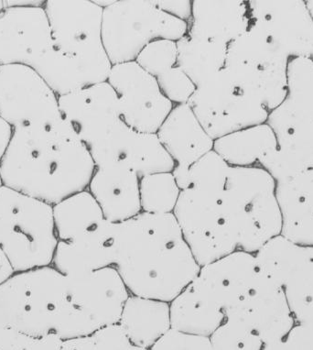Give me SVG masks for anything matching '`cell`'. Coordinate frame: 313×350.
Here are the masks:
<instances>
[{"mask_svg": "<svg viewBox=\"0 0 313 350\" xmlns=\"http://www.w3.org/2000/svg\"><path fill=\"white\" fill-rule=\"evenodd\" d=\"M139 190L142 212L150 214L174 213L180 193L172 172H160L142 177Z\"/></svg>", "mask_w": 313, "mask_h": 350, "instance_id": "32", "label": "cell"}, {"mask_svg": "<svg viewBox=\"0 0 313 350\" xmlns=\"http://www.w3.org/2000/svg\"><path fill=\"white\" fill-rule=\"evenodd\" d=\"M94 2L96 5H98L99 7H101L102 9L105 10L114 4L115 0H94Z\"/></svg>", "mask_w": 313, "mask_h": 350, "instance_id": "47", "label": "cell"}, {"mask_svg": "<svg viewBox=\"0 0 313 350\" xmlns=\"http://www.w3.org/2000/svg\"><path fill=\"white\" fill-rule=\"evenodd\" d=\"M312 60L313 61V55H312Z\"/></svg>", "mask_w": 313, "mask_h": 350, "instance_id": "51", "label": "cell"}, {"mask_svg": "<svg viewBox=\"0 0 313 350\" xmlns=\"http://www.w3.org/2000/svg\"><path fill=\"white\" fill-rule=\"evenodd\" d=\"M153 2L159 9L169 15L187 23L191 20L193 12L191 0H153Z\"/></svg>", "mask_w": 313, "mask_h": 350, "instance_id": "42", "label": "cell"}, {"mask_svg": "<svg viewBox=\"0 0 313 350\" xmlns=\"http://www.w3.org/2000/svg\"><path fill=\"white\" fill-rule=\"evenodd\" d=\"M114 267L132 295L171 303L198 275L197 262L174 213L118 223Z\"/></svg>", "mask_w": 313, "mask_h": 350, "instance_id": "2", "label": "cell"}, {"mask_svg": "<svg viewBox=\"0 0 313 350\" xmlns=\"http://www.w3.org/2000/svg\"><path fill=\"white\" fill-rule=\"evenodd\" d=\"M58 241H68L105 219L101 207L88 189L53 206Z\"/></svg>", "mask_w": 313, "mask_h": 350, "instance_id": "31", "label": "cell"}, {"mask_svg": "<svg viewBox=\"0 0 313 350\" xmlns=\"http://www.w3.org/2000/svg\"><path fill=\"white\" fill-rule=\"evenodd\" d=\"M89 150L96 167L110 161H123L140 179L147 175L172 172L176 165L156 133H140L124 120L115 124Z\"/></svg>", "mask_w": 313, "mask_h": 350, "instance_id": "17", "label": "cell"}, {"mask_svg": "<svg viewBox=\"0 0 313 350\" xmlns=\"http://www.w3.org/2000/svg\"><path fill=\"white\" fill-rule=\"evenodd\" d=\"M282 235L294 243L313 247V218L303 225L283 230Z\"/></svg>", "mask_w": 313, "mask_h": 350, "instance_id": "43", "label": "cell"}, {"mask_svg": "<svg viewBox=\"0 0 313 350\" xmlns=\"http://www.w3.org/2000/svg\"><path fill=\"white\" fill-rule=\"evenodd\" d=\"M91 338L93 350H150L134 344L118 324L100 328Z\"/></svg>", "mask_w": 313, "mask_h": 350, "instance_id": "40", "label": "cell"}, {"mask_svg": "<svg viewBox=\"0 0 313 350\" xmlns=\"http://www.w3.org/2000/svg\"><path fill=\"white\" fill-rule=\"evenodd\" d=\"M276 198L282 217V231L313 218V169L276 181Z\"/></svg>", "mask_w": 313, "mask_h": 350, "instance_id": "30", "label": "cell"}, {"mask_svg": "<svg viewBox=\"0 0 313 350\" xmlns=\"http://www.w3.org/2000/svg\"><path fill=\"white\" fill-rule=\"evenodd\" d=\"M251 25L288 59L313 55V21L305 0H250Z\"/></svg>", "mask_w": 313, "mask_h": 350, "instance_id": "15", "label": "cell"}, {"mask_svg": "<svg viewBox=\"0 0 313 350\" xmlns=\"http://www.w3.org/2000/svg\"><path fill=\"white\" fill-rule=\"evenodd\" d=\"M66 278L72 306L96 330L120 323L131 293L114 266Z\"/></svg>", "mask_w": 313, "mask_h": 350, "instance_id": "20", "label": "cell"}, {"mask_svg": "<svg viewBox=\"0 0 313 350\" xmlns=\"http://www.w3.org/2000/svg\"><path fill=\"white\" fill-rule=\"evenodd\" d=\"M57 244L53 206L0 188V252L15 273L51 266Z\"/></svg>", "mask_w": 313, "mask_h": 350, "instance_id": "5", "label": "cell"}, {"mask_svg": "<svg viewBox=\"0 0 313 350\" xmlns=\"http://www.w3.org/2000/svg\"><path fill=\"white\" fill-rule=\"evenodd\" d=\"M156 135L176 164L190 166L214 150V139L188 104L174 106Z\"/></svg>", "mask_w": 313, "mask_h": 350, "instance_id": "25", "label": "cell"}, {"mask_svg": "<svg viewBox=\"0 0 313 350\" xmlns=\"http://www.w3.org/2000/svg\"><path fill=\"white\" fill-rule=\"evenodd\" d=\"M267 123L276 136V150L258 166L276 181L313 169V118L283 102Z\"/></svg>", "mask_w": 313, "mask_h": 350, "instance_id": "16", "label": "cell"}, {"mask_svg": "<svg viewBox=\"0 0 313 350\" xmlns=\"http://www.w3.org/2000/svg\"><path fill=\"white\" fill-rule=\"evenodd\" d=\"M63 341L56 335L33 336L0 327V350H61Z\"/></svg>", "mask_w": 313, "mask_h": 350, "instance_id": "37", "label": "cell"}, {"mask_svg": "<svg viewBox=\"0 0 313 350\" xmlns=\"http://www.w3.org/2000/svg\"><path fill=\"white\" fill-rule=\"evenodd\" d=\"M107 82L118 94L123 120L140 133H156L174 109L156 78L135 61L113 66Z\"/></svg>", "mask_w": 313, "mask_h": 350, "instance_id": "14", "label": "cell"}, {"mask_svg": "<svg viewBox=\"0 0 313 350\" xmlns=\"http://www.w3.org/2000/svg\"><path fill=\"white\" fill-rule=\"evenodd\" d=\"M287 55L253 25L228 45L226 66H233L269 112L287 96Z\"/></svg>", "mask_w": 313, "mask_h": 350, "instance_id": "10", "label": "cell"}, {"mask_svg": "<svg viewBox=\"0 0 313 350\" xmlns=\"http://www.w3.org/2000/svg\"><path fill=\"white\" fill-rule=\"evenodd\" d=\"M230 169L231 166L213 150L189 167V187L223 193Z\"/></svg>", "mask_w": 313, "mask_h": 350, "instance_id": "34", "label": "cell"}, {"mask_svg": "<svg viewBox=\"0 0 313 350\" xmlns=\"http://www.w3.org/2000/svg\"><path fill=\"white\" fill-rule=\"evenodd\" d=\"M285 102L297 111L313 118V61L312 58L291 59L287 72Z\"/></svg>", "mask_w": 313, "mask_h": 350, "instance_id": "33", "label": "cell"}, {"mask_svg": "<svg viewBox=\"0 0 313 350\" xmlns=\"http://www.w3.org/2000/svg\"><path fill=\"white\" fill-rule=\"evenodd\" d=\"M118 325L134 344L150 349L172 329L169 303L131 295Z\"/></svg>", "mask_w": 313, "mask_h": 350, "instance_id": "26", "label": "cell"}, {"mask_svg": "<svg viewBox=\"0 0 313 350\" xmlns=\"http://www.w3.org/2000/svg\"><path fill=\"white\" fill-rule=\"evenodd\" d=\"M250 23L249 1L193 0L188 34L229 45L247 31Z\"/></svg>", "mask_w": 313, "mask_h": 350, "instance_id": "24", "label": "cell"}, {"mask_svg": "<svg viewBox=\"0 0 313 350\" xmlns=\"http://www.w3.org/2000/svg\"><path fill=\"white\" fill-rule=\"evenodd\" d=\"M226 319L247 325L264 345L282 340L296 324L282 285L261 271L252 293Z\"/></svg>", "mask_w": 313, "mask_h": 350, "instance_id": "21", "label": "cell"}, {"mask_svg": "<svg viewBox=\"0 0 313 350\" xmlns=\"http://www.w3.org/2000/svg\"><path fill=\"white\" fill-rule=\"evenodd\" d=\"M140 178L123 161L97 166L88 187L101 207L105 219L118 224L142 212L140 203Z\"/></svg>", "mask_w": 313, "mask_h": 350, "instance_id": "23", "label": "cell"}, {"mask_svg": "<svg viewBox=\"0 0 313 350\" xmlns=\"http://www.w3.org/2000/svg\"><path fill=\"white\" fill-rule=\"evenodd\" d=\"M53 50L39 75L59 96L107 82L113 64L102 40L104 9L94 0H47Z\"/></svg>", "mask_w": 313, "mask_h": 350, "instance_id": "3", "label": "cell"}, {"mask_svg": "<svg viewBox=\"0 0 313 350\" xmlns=\"http://www.w3.org/2000/svg\"><path fill=\"white\" fill-rule=\"evenodd\" d=\"M96 169L90 150L64 118L13 129L0 161L4 187L51 206L87 190Z\"/></svg>", "mask_w": 313, "mask_h": 350, "instance_id": "1", "label": "cell"}, {"mask_svg": "<svg viewBox=\"0 0 313 350\" xmlns=\"http://www.w3.org/2000/svg\"><path fill=\"white\" fill-rule=\"evenodd\" d=\"M276 148V136L268 123L228 134L214 144L215 152L232 167L259 165Z\"/></svg>", "mask_w": 313, "mask_h": 350, "instance_id": "28", "label": "cell"}, {"mask_svg": "<svg viewBox=\"0 0 313 350\" xmlns=\"http://www.w3.org/2000/svg\"><path fill=\"white\" fill-rule=\"evenodd\" d=\"M7 0H0V13L3 12L5 9H7Z\"/></svg>", "mask_w": 313, "mask_h": 350, "instance_id": "49", "label": "cell"}, {"mask_svg": "<svg viewBox=\"0 0 313 350\" xmlns=\"http://www.w3.org/2000/svg\"><path fill=\"white\" fill-rule=\"evenodd\" d=\"M150 350H215L209 336L171 329Z\"/></svg>", "mask_w": 313, "mask_h": 350, "instance_id": "39", "label": "cell"}, {"mask_svg": "<svg viewBox=\"0 0 313 350\" xmlns=\"http://www.w3.org/2000/svg\"><path fill=\"white\" fill-rule=\"evenodd\" d=\"M284 340L290 350H313V323H296Z\"/></svg>", "mask_w": 313, "mask_h": 350, "instance_id": "41", "label": "cell"}, {"mask_svg": "<svg viewBox=\"0 0 313 350\" xmlns=\"http://www.w3.org/2000/svg\"><path fill=\"white\" fill-rule=\"evenodd\" d=\"M45 1L7 0L0 13V66L23 64L37 72L51 49Z\"/></svg>", "mask_w": 313, "mask_h": 350, "instance_id": "12", "label": "cell"}, {"mask_svg": "<svg viewBox=\"0 0 313 350\" xmlns=\"http://www.w3.org/2000/svg\"><path fill=\"white\" fill-rule=\"evenodd\" d=\"M189 167L183 164H176L172 174L174 176L175 182L180 188V191L187 189L190 187V175H189Z\"/></svg>", "mask_w": 313, "mask_h": 350, "instance_id": "44", "label": "cell"}, {"mask_svg": "<svg viewBox=\"0 0 313 350\" xmlns=\"http://www.w3.org/2000/svg\"><path fill=\"white\" fill-rule=\"evenodd\" d=\"M169 314L172 329L204 336H211L226 319L225 312L191 282L169 303Z\"/></svg>", "mask_w": 313, "mask_h": 350, "instance_id": "27", "label": "cell"}, {"mask_svg": "<svg viewBox=\"0 0 313 350\" xmlns=\"http://www.w3.org/2000/svg\"><path fill=\"white\" fill-rule=\"evenodd\" d=\"M223 193L189 187L180 191L174 208L183 238L201 267L239 250Z\"/></svg>", "mask_w": 313, "mask_h": 350, "instance_id": "9", "label": "cell"}, {"mask_svg": "<svg viewBox=\"0 0 313 350\" xmlns=\"http://www.w3.org/2000/svg\"><path fill=\"white\" fill-rule=\"evenodd\" d=\"M228 45L185 35L177 42V66L199 86L226 66Z\"/></svg>", "mask_w": 313, "mask_h": 350, "instance_id": "29", "label": "cell"}, {"mask_svg": "<svg viewBox=\"0 0 313 350\" xmlns=\"http://www.w3.org/2000/svg\"><path fill=\"white\" fill-rule=\"evenodd\" d=\"M0 117L13 129L63 118L57 94L23 64L0 66Z\"/></svg>", "mask_w": 313, "mask_h": 350, "instance_id": "13", "label": "cell"}, {"mask_svg": "<svg viewBox=\"0 0 313 350\" xmlns=\"http://www.w3.org/2000/svg\"><path fill=\"white\" fill-rule=\"evenodd\" d=\"M262 350H290V349L283 338L282 340L274 342V343L264 345Z\"/></svg>", "mask_w": 313, "mask_h": 350, "instance_id": "46", "label": "cell"}, {"mask_svg": "<svg viewBox=\"0 0 313 350\" xmlns=\"http://www.w3.org/2000/svg\"><path fill=\"white\" fill-rule=\"evenodd\" d=\"M305 2H306V6L308 10H309L310 17H312L313 21V0H305Z\"/></svg>", "mask_w": 313, "mask_h": 350, "instance_id": "48", "label": "cell"}, {"mask_svg": "<svg viewBox=\"0 0 313 350\" xmlns=\"http://www.w3.org/2000/svg\"><path fill=\"white\" fill-rule=\"evenodd\" d=\"M215 350H262L258 334L239 320L226 319L209 336Z\"/></svg>", "mask_w": 313, "mask_h": 350, "instance_id": "35", "label": "cell"}, {"mask_svg": "<svg viewBox=\"0 0 313 350\" xmlns=\"http://www.w3.org/2000/svg\"><path fill=\"white\" fill-rule=\"evenodd\" d=\"M188 105L214 141L267 123L271 113L258 94L230 66L197 86Z\"/></svg>", "mask_w": 313, "mask_h": 350, "instance_id": "7", "label": "cell"}, {"mask_svg": "<svg viewBox=\"0 0 313 350\" xmlns=\"http://www.w3.org/2000/svg\"><path fill=\"white\" fill-rule=\"evenodd\" d=\"M177 55L176 42L155 40L148 43L135 62L143 70L156 78L177 66Z\"/></svg>", "mask_w": 313, "mask_h": 350, "instance_id": "36", "label": "cell"}, {"mask_svg": "<svg viewBox=\"0 0 313 350\" xmlns=\"http://www.w3.org/2000/svg\"><path fill=\"white\" fill-rule=\"evenodd\" d=\"M115 228L117 224L104 219L74 238L58 241L51 266L66 276L114 266Z\"/></svg>", "mask_w": 313, "mask_h": 350, "instance_id": "22", "label": "cell"}, {"mask_svg": "<svg viewBox=\"0 0 313 350\" xmlns=\"http://www.w3.org/2000/svg\"><path fill=\"white\" fill-rule=\"evenodd\" d=\"M255 256L260 271L282 285L297 324L313 323V247L280 235Z\"/></svg>", "mask_w": 313, "mask_h": 350, "instance_id": "11", "label": "cell"}, {"mask_svg": "<svg viewBox=\"0 0 313 350\" xmlns=\"http://www.w3.org/2000/svg\"><path fill=\"white\" fill-rule=\"evenodd\" d=\"M156 81L161 92L174 106L188 104L197 88L193 81L178 66L159 75Z\"/></svg>", "mask_w": 313, "mask_h": 350, "instance_id": "38", "label": "cell"}, {"mask_svg": "<svg viewBox=\"0 0 313 350\" xmlns=\"http://www.w3.org/2000/svg\"><path fill=\"white\" fill-rule=\"evenodd\" d=\"M259 274L255 254L237 250L202 266L191 284L226 314L239 308L252 293Z\"/></svg>", "mask_w": 313, "mask_h": 350, "instance_id": "18", "label": "cell"}, {"mask_svg": "<svg viewBox=\"0 0 313 350\" xmlns=\"http://www.w3.org/2000/svg\"><path fill=\"white\" fill-rule=\"evenodd\" d=\"M223 199L236 231L239 250L255 254L282 235L276 180L262 167L231 166Z\"/></svg>", "mask_w": 313, "mask_h": 350, "instance_id": "6", "label": "cell"}, {"mask_svg": "<svg viewBox=\"0 0 313 350\" xmlns=\"http://www.w3.org/2000/svg\"><path fill=\"white\" fill-rule=\"evenodd\" d=\"M188 29L187 21L163 12L153 0H115L103 12V44L113 66L136 61L153 40L177 42Z\"/></svg>", "mask_w": 313, "mask_h": 350, "instance_id": "8", "label": "cell"}, {"mask_svg": "<svg viewBox=\"0 0 313 350\" xmlns=\"http://www.w3.org/2000/svg\"><path fill=\"white\" fill-rule=\"evenodd\" d=\"M2 187H4V185H3V181H2L1 174H0V188H1Z\"/></svg>", "mask_w": 313, "mask_h": 350, "instance_id": "50", "label": "cell"}, {"mask_svg": "<svg viewBox=\"0 0 313 350\" xmlns=\"http://www.w3.org/2000/svg\"><path fill=\"white\" fill-rule=\"evenodd\" d=\"M62 117L86 146L99 141L120 121V99L109 82L59 96Z\"/></svg>", "mask_w": 313, "mask_h": 350, "instance_id": "19", "label": "cell"}, {"mask_svg": "<svg viewBox=\"0 0 313 350\" xmlns=\"http://www.w3.org/2000/svg\"><path fill=\"white\" fill-rule=\"evenodd\" d=\"M0 327L62 340L96 332L72 306L66 276L51 265L16 273L0 284Z\"/></svg>", "mask_w": 313, "mask_h": 350, "instance_id": "4", "label": "cell"}, {"mask_svg": "<svg viewBox=\"0 0 313 350\" xmlns=\"http://www.w3.org/2000/svg\"><path fill=\"white\" fill-rule=\"evenodd\" d=\"M12 133V126L0 117V161H1L8 146H9Z\"/></svg>", "mask_w": 313, "mask_h": 350, "instance_id": "45", "label": "cell"}]
</instances>
